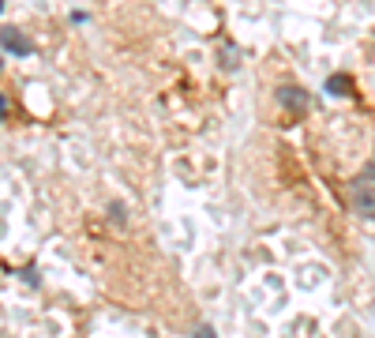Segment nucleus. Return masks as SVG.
<instances>
[{"label":"nucleus","mask_w":375,"mask_h":338,"mask_svg":"<svg viewBox=\"0 0 375 338\" xmlns=\"http://www.w3.org/2000/svg\"><path fill=\"white\" fill-rule=\"evenodd\" d=\"M349 207H353L361 218H375V177L361 173L349 184Z\"/></svg>","instance_id":"nucleus-1"},{"label":"nucleus","mask_w":375,"mask_h":338,"mask_svg":"<svg viewBox=\"0 0 375 338\" xmlns=\"http://www.w3.org/2000/svg\"><path fill=\"white\" fill-rule=\"evenodd\" d=\"M274 98H278V106L289 109V113H308V109H312V94H308L304 87H289V83H285V87H278Z\"/></svg>","instance_id":"nucleus-2"},{"label":"nucleus","mask_w":375,"mask_h":338,"mask_svg":"<svg viewBox=\"0 0 375 338\" xmlns=\"http://www.w3.org/2000/svg\"><path fill=\"white\" fill-rule=\"evenodd\" d=\"M0 45H4L8 53H15V56H30V53H34V42H30L19 27H0Z\"/></svg>","instance_id":"nucleus-3"},{"label":"nucleus","mask_w":375,"mask_h":338,"mask_svg":"<svg viewBox=\"0 0 375 338\" xmlns=\"http://www.w3.org/2000/svg\"><path fill=\"white\" fill-rule=\"evenodd\" d=\"M326 91L338 94V98H346V94H349V76H330V79H326Z\"/></svg>","instance_id":"nucleus-4"},{"label":"nucleus","mask_w":375,"mask_h":338,"mask_svg":"<svg viewBox=\"0 0 375 338\" xmlns=\"http://www.w3.org/2000/svg\"><path fill=\"white\" fill-rule=\"evenodd\" d=\"M221 64H226V68H233V64H237V53H233V45H221Z\"/></svg>","instance_id":"nucleus-5"},{"label":"nucleus","mask_w":375,"mask_h":338,"mask_svg":"<svg viewBox=\"0 0 375 338\" xmlns=\"http://www.w3.org/2000/svg\"><path fill=\"white\" fill-rule=\"evenodd\" d=\"M191 338H218V335L210 331V324H199L195 331H191Z\"/></svg>","instance_id":"nucleus-6"},{"label":"nucleus","mask_w":375,"mask_h":338,"mask_svg":"<svg viewBox=\"0 0 375 338\" xmlns=\"http://www.w3.org/2000/svg\"><path fill=\"white\" fill-rule=\"evenodd\" d=\"M4 113H8V102H4V94H0V120H4Z\"/></svg>","instance_id":"nucleus-7"},{"label":"nucleus","mask_w":375,"mask_h":338,"mask_svg":"<svg viewBox=\"0 0 375 338\" xmlns=\"http://www.w3.org/2000/svg\"><path fill=\"white\" fill-rule=\"evenodd\" d=\"M364 173H372V177H375V158H372V162H368V169H364Z\"/></svg>","instance_id":"nucleus-8"},{"label":"nucleus","mask_w":375,"mask_h":338,"mask_svg":"<svg viewBox=\"0 0 375 338\" xmlns=\"http://www.w3.org/2000/svg\"><path fill=\"white\" fill-rule=\"evenodd\" d=\"M0 8H4V0H0Z\"/></svg>","instance_id":"nucleus-9"}]
</instances>
